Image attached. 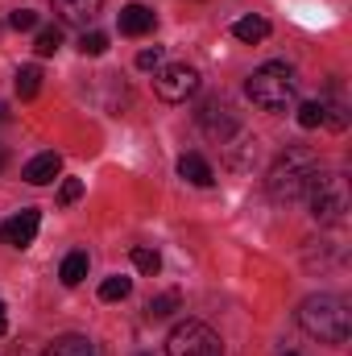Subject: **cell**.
Listing matches in <instances>:
<instances>
[{"mask_svg":"<svg viewBox=\"0 0 352 356\" xmlns=\"http://www.w3.org/2000/svg\"><path fill=\"white\" fill-rule=\"evenodd\" d=\"M315 175H319V158L307 145H286V154L265 175V195L273 203H298L307 199V186Z\"/></svg>","mask_w":352,"mask_h":356,"instance_id":"obj_1","label":"cell"},{"mask_svg":"<svg viewBox=\"0 0 352 356\" xmlns=\"http://www.w3.org/2000/svg\"><path fill=\"white\" fill-rule=\"evenodd\" d=\"M298 327L319 340V344H344L352 332L349 319V302L340 294H311L303 307H298Z\"/></svg>","mask_w":352,"mask_h":356,"instance_id":"obj_2","label":"cell"},{"mask_svg":"<svg viewBox=\"0 0 352 356\" xmlns=\"http://www.w3.org/2000/svg\"><path fill=\"white\" fill-rule=\"evenodd\" d=\"M245 91L262 112H286L294 104V95H298V79H294V71L286 63H265L249 75Z\"/></svg>","mask_w":352,"mask_h":356,"instance_id":"obj_3","label":"cell"},{"mask_svg":"<svg viewBox=\"0 0 352 356\" xmlns=\"http://www.w3.org/2000/svg\"><path fill=\"white\" fill-rule=\"evenodd\" d=\"M307 199H311V216L319 224H340L344 211H349V182H344V175L319 170L307 186Z\"/></svg>","mask_w":352,"mask_h":356,"instance_id":"obj_4","label":"cell"},{"mask_svg":"<svg viewBox=\"0 0 352 356\" xmlns=\"http://www.w3.org/2000/svg\"><path fill=\"white\" fill-rule=\"evenodd\" d=\"M166 356H224V344H220V336L207 323L186 319V323H178L175 332H170Z\"/></svg>","mask_w":352,"mask_h":356,"instance_id":"obj_5","label":"cell"},{"mask_svg":"<svg viewBox=\"0 0 352 356\" xmlns=\"http://www.w3.org/2000/svg\"><path fill=\"white\" fill-rule=\"evenodd\" d=\"M195 124H199V133L207 137V141H216V145H224L237 129H241V116H237V108L224 99V95H211V99H203L199 104V112H195Z\"/></svg>","mask_w":352,"mask_h":356,"instance_id":"obj_6","label":"cell"},{"mask_svg":"<svg viewBox=\"0 0 352 356\" xmlns=\"http://www.w3.org/2000/svg\"><path fill=\"white\" fill-rule=\"evenodd\" d=\"M154 91H158V99H166V104H186V99L199 91V71L186 67V63L162 67V71L154 75Z\"/></svg>","mask_w":352,"mask_h":356,"instance_id":"obj_7","label":"cell"},{"mask_svg":"<svg viewBox=\"0 0 352 356\" xmlns=\"http://www.w3.org/2000/svg\"><path fill=\"white\" fill-rule=\"evenodd\" d=\"M38 228H42V211H38V207H25L21 216H13V220L0 228V241L13 245V249H29L33 236H38Z\"/></svg>","mask_w":352,"mask_h":356,"instance_id":"obj_8","label":"cell"},{"mask_svg":"<svg viewBox=\"0 0 352 356\" xmlns=\"http://www.w3.org/2000/svg\"><path fill=\"white\" fill-rule=\"evenodd\" d=\"M116 25H120L125 38H145V33H154L158 17H154V8H145V4H125L120 17H116Z\"/></svg>","mask_w":352,"mask_h":356,"instance_id":"obj_9","label":"cell"},{"mask_svg":"<svg viewBox=\"0 0 352 356\" xmlns=\"http://www.w3.org/2000/svg\"><path fill=\"white\" fill-rule=\"evenodd\" d=\"M58 170H63V158H58V154H38V158L25 166V175L21 178H25L29 186H46V182L58 178Z\"/></svg>","mask_w":352,"mask_h":356,"instance_id":"obj_10","label":"cell"},{"mask_svg":"<svg viewBox=\"0 0 352 356\" xmlns=\"http://www.w3.org/2000/svg\"><path fill=\"white\" fill-rule=\"evenodd\" d=\"M99 4H104V0H54V13H58L67 25H83V29H88V21L99 13Z\"/></svg>","mask_w":352,"mask_h":356,"instance_id":"obj_11","label":"cell"},{"mask_svg":"<svg viewBox=\"0 0 352 356\" xmlns=\"http://www.w3.org/2000/svg\"><path fill=\"white\" fill-rule=\"evenodd\" d=\"M178 175L186 178V182H195V186H211V182H216V170H211L207 158H199V154H182V158H178Z\"/></svg>","mask_w":352,"mask_h":356,"instance_id":"obj_12","label":"cell"},{"mask_svg":"<svg viewBox=\"0 0 352 356\" xmlns=\"http://www.w3.org/2000/svg\"><path fill=\"white\" fill-rule=\"evenodd\" d=\"M42 356H99V348L91 344L88 336H75V332H71V336H58Z\"/></svg>","mask_w":352,"mask_h":356,"instance_id":"obj_13","label":"cell"},{"mask_svg":"<svg viewBox=\"0 0 352 356\" xmlns=\"http://www.w3.org/2000/svg\"><path fill=\"white\" fill-rule=\"evenodd\" d=\"M232 33H237L245 46H257V42L269 38V21H265V17H241V21L232 25Z\"/></svg>","mask_w":352,"mask_h":356,"instance_id":"obj_14","label":"cell"},{"mask_svg":"<svg viewBox=\"0 0 352 356\" xmlns=\"http://www.w3.org/2000/svg\"><path fill=\"white\" fill-rule=\"evenodd\" d=\"M58 277H63V286H79V282L88 277V253H83V249L67 253V261H63V269H58Z\"/></svg>","mask_w":352,"mask_h":356,"instance_id":"obj_15","label":"cell"},{"mask_svg":"<svg viewBox=\"0 0 352 356\" xmlns=\"http://www.w3.org/2000/svg\"><path fill=\"white\" fill-rule=\"evenodd\" d=\"M13 88H17L21 99H33V95L42 91V67H33V63H29V67H21V71H17V79H13Z\"/></svg>","mask_w":352,"mask_h":356,"instance_id":"obj_16","label":"cell"},{"mask_svg":"<svg viewBox=\"0 0 352 356\" xmlns=\"http://www.w3.org/2000/svg\"><path fill=\"white\" fill-rule=\"evenodd\" d=\"M58 46H63V29H58V25H42L38 38H33V50H38L42 58H50V54H58Z\"/></svg>","mask_w":352,"mask_h":356,"instance_id":"obj_17","label":"cell"},{"mask_svg":"<svg viewBox=\"0 0 352 356\" xmlns=\"http://www.w3.org/2000/svg\"><path fill=\"white\" fill-rule=\"evenodd\" d=\"M129 294H133V282L120 277V273L99 282V298H104V302H120V298H129Z\"/></svg>","mask_w":352,"mask_h":356,"instance_id":"obj_18","label":"cell"},{"mask_svg":"<svg viewBox=\"0 0 352 356\" xmlns=\"http://www.w3.org/2000/svg\"><path fill=\"white\" fill-rule=\"evenodd\" d=\"M133 266L141 269V273H150V277H154V273L162 269V257H158V249H145V245H137V249H133Z\"/></svg>","mask_w":352,"mask_h":356,"instance_id":"obj_19","label":"cell"},{"mask_svg":"<svg viewBox=\"0 0 352 356\" xmlns=\"http://www.w3.org/2000/svg\"><path fill=\"white\" fill-rule=\"evenodd\" d=\"M79 50L88 54V58H99L104 50H108V33H99V29H83V38H79Z\"/></svg>","mask_w":352,"mask_h":356,"instance_id":"obj_20","label":"cell"},{"mask_svg":"<svg viewBox=\"0 0 352 356\" xmlns=\"http://www.w3.org/2000/svg\"><path fill=\"white\" fill-rule=\"evenodd\" d=\"M298 124H303V129H319V124H323V104H319V99L303 104V108H298Z\"/></svg>","mask_w":352,"mask_h":356,"instance_id":"obj_21","label":"cell"},{"mask_svg":"<svg viewBox=\"0 0 352 356\" xmlns=\"http://www.w3.org/2000/svg\"><path fill=\"white\" fill-rule=\"evenodd\" d=\"M175 311H178V294H175V290L150 302V319H166V315H175Z\"/></svg>","mask_w":352,"mask_h":356,"instance_id":"obj_22","label":"cell"},{"mask_svg":"<svg viewBox=\"0 0 352 356\" xmlns=\"http://www.w3.org/2000/svg\"><path fill=\"white\" fill-rule=\"evenodd\" d=\"M8 25H13L17 33H25V29H38V13H33V8H13Z\"/></svg>","mask_w":352,"mask_h":356,"instance_id":"obj_23","label":"cell"},{"mask_svg":"<svg viewBox=\"0 0 352 356\" xmlns=\"http://www.w3.org/2000/svg\"><path fill=\"white\" fill-rule=\"evenodd\" d=\"M79 195H83V182H79V178H67V182L58 186V203H63V207H71Z\"/></svg>","mask_w":352,"mask_h":356,"instance_id":"obj_24","label":"cell"},{"mask_svg":"<svg viewBox=\"0 0 352 356\" xmlns=\"http://www.w3.org/2000/svg\"><path fill=\"white\" fill-rule=\"evenodd\" d=\"M137 67H141V71H158V67H162V50H158V46H154V50H141V54H137Z\"/></svg>","mask_w":352,"mask_h":356,"instance_id":"obj_25","label":"cell"},{"mask_svg":"<svg viewBox=\"0 0 352 356\" xmlns=\"http://www.w3.org/2000/svg\"><path fill=\"white\" fill-rule=\"evenodd\" d=\"M4 327H8V311H4V302H0V336H4Z\"/></svg>","mask_w":352,"mask_h":356,"instance_id":"obj_26","label":"cell"},{"mask_svg":"<svg viewBox=\"0 0 352 356\" xmlns=\"http://www.w3.org/2000/svg\"><path fill=\"white\" fill-rule=\"evenodd\" d=\"M4 166H8V154H4V145H0V170H4Z\"/></svg>","mask_w":352,"mask_h":356,"instance_id":"obj_27","label":"cell"},{"mask_svg":"<svg viewBox=\"0 0 352 356\" xmlns=\"http://www.w3.org/2000/svg\"><path fill=\"white\" fill-rule=\"evenodd\" d=\"M137 356H150V353H137Z\"/></svg>","mask_w":352,"mask_h":356,"instance_id":"obj_28","label":"cell"},{"mask_svg":"<svg viewBox=\"0 0 352 356\" xmlns=\"http://www.w3.org/2000/svg\"><path fill=\"white\" fill-rule=\"evenodd\" d=\"M286 356H298V353H286Z\"/></svg>","mask_w":352,"mask_h":356,"instance_id":"obj_29","label":"cell"},{"mask_svg":"<svg viewBox=\"0 0 352 356\" xmlns=\"http://www.w3.org/2000/svg\"><path fill=\"white\" fill-rule=\"evenodd\" d=\"M0 116H4V108H0Z\"/></svg>","mask_w":352,"mask_h":356,"instance_id":"obj_30","label":"cell"}]
</instances>
